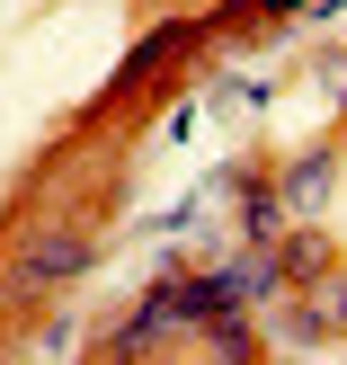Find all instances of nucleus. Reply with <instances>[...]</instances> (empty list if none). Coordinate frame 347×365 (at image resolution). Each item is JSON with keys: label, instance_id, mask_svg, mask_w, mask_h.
<instances>
[{"label": "nucleus", "instance_id": "f03ea898", "mask_svg": "<svg viewBox=\"0 0 347 365\" xmlns=\"http://www.w3.org/2000/svg\"><path fill=\"white\" fill-rule=\"evenodd\" d=\"M187 45H196V18H178V27H160V36H143V45L125 53V71H116V89H143V81H152V71H170L178 53H187Z\"/></svg>", "mask_w": 347, "mask_h": 365}, {"label": "nucleus", "instance_id": "423d86ee", "mask_svg": "<svg viewBox=\"0 0 347 365\" xmlns=\"http://www.w3.org/2000/svg\"><path fill=\"white\" fill-rule=\"evenodd\" d=\"M259 18H285V9H312V0H249Z\"/></svg>", "mask_w": 347, "mask_h": 365}, {"label": "nucleus", "instance_id": "7ed1b4c3", "mask_svg": "<svg viewBox=\"0 0 347 365\" xmlns=\"http://www.w3.org/2000/svg\"><path fill=\"white\" fill-rule=\"evenodd\" d=\"M276 223H285V205L249 187V205H241V241H249V250H276Z\"/></svg>", "mask_w": 347, "mask_h": 365}, {"label": "nucleus", "instance_id": "f257e3e1", "mask_svg": "<svg viewBox=\"0 0 347 365\" xmlns=\"http://www.w3.org/2000/svg\"><path fill=\"white\" fill-rule=\"evenodd\" d=\"M89 267V232L53 223V232H27V250H18V294H36V285H63Z\"/></svg>", "mask_w": 347, "mask_h": 365}, {"label": "nucleus", "instance_id": "39448f33", "mask_svg": "<svg viewBox=\"0 0 347 365\" xmlns=\"http://www.w3.org/2000/svg\"><path fill=\"white\" fill-rule=\"evenodd\" d=\"M276 267H294V277H312V267H321V241H312V232H303V241H294V250H285V259H276Z\"/></svg>", "mask_w": 347, "mask_h": 365}, {"label": "nucleus", "instance_id": "20e7f679", "mask_svg": "<svg viewBox=\"0 0 347 365\" xmlns=\"http://www.w3.org/2000/svg\"><path fill=\"white\" fill-rule=\"evenodd\" d=\"M285 196H294V205H321V196H330V160H294Z\"/></svg>", "mask_w": 347, "mask_h": 365}]
</instances>
